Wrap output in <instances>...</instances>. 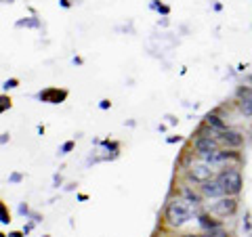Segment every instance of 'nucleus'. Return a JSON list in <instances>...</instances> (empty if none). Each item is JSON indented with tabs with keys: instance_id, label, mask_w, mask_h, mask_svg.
<instances>
[{
	"instance_id": "14",
	"label": "nucleus",
	"mask_w": 252,
	"mask_h": 237,
	"mask_svg": "<svg viewBox=\"0 0 252 237\" xmlns=\"http://www.w3.org/2000/svg\"><path fill=\"white\" fill-rule=\"evenodd\" d=\"M72 147H74V143H65V145H63V151H61V153H67Z\"/></svg>"
},
{
	"instance_id": "15",
	"label": "nucleus",
	"mask_w": 252,
	"mask_h": 237,
	"mask_svg": "<svg viewBox=\"0 0 252 237\" xmlns=\"http://www.w3.org/2000/svg\"><path fill=\"white\" fill-rule=\"evenodd\" d=\"M11 237H21V233H11Z\"/></svg>"
},
{
	"instance_id": "13",
	"label": "nucleus",
	"mask_w": 252,
	"mask_h": 237,
	"mask_svg": "<svg viewBox=\"0 0 252 237\" xmlns=\"http://www.w3.org/2000/svg\"><path fill=\"white\" fill-rule=\"evenodd\" d=\"M4 86H6V89H15V86H17V80H9Z\"/></svg>"
},
{
	"instance_id": "1",
	"label": "nucleus",
	"mask_w": 252,
	"mask_h": 237,
	"mask_svg": "<svg viewBox=\"0 0 252 237\" xmlns=\"http://www.w3.org/2000/svg\"><path fill=\"white\" fill-rule=\"evenodd\" d=\"M193 218V212H191V206L183 200V197H179V200H172L168 206H166V223L170 227H183L187 225L189 220Z\"/></svg>"
},
{
	"instance_id": "4",
	"label": "nucleus",
	"mask_w": 252,
	"mask_h": 237,
	"mask_svg": "<svg viewBox=\"0 0 252 237\" xmlns=\"http://www.w3.org/2000/svg\"><path fill=\"white\" fill-rule=\"evenodd\" d=\"M187 177H189V180H193V183H198V185H202V183H206V180H210L212 178V164H208V162H193L191 166H189V170H187Z\"/></svg>"
},
{
	"instance_id": "3",
	"label": "nucleus",
	"mask_w": 252,
	"mask_h": 237,
	"mask_svg": "<svg viewBox=\"0 0 252 237\" xmlns=\"http://www.w3.org/2000/svg\"><path fill=\"white\" fill-rule=\"evenodd\" d=\"M219 145L220 143L212 137V134H202V137H195V141H193V151L206 162L208 157H212L219 151Z\"/></svg>"
},
{
	"instance_id": "16",
	"label": "nucleus",
	"mask_w": 252,
	"mask_h": 237,
	"mask_svg": "<svg viewBox=\"0 0 252 237\" xmlns=\"http://www.w3.org/2000/svg\"><path fill=\"white\" fill-rule=\"evenodd\" d=\"M185 237H200V235H185Z\"/></svg>"
},
{
	"instance_id": "6",
	"label": "nucleus",
	"mask_w": 252,
	"mask_h": 237,
	"mask_svg": "<svg viewBox=\"0 0 252 237\" xmlns=\"http://www.w3.org/2000/svg\"><path fill=\"white\" fill-rule=\"evenodd\" d=\"M220 145H225V147H229V149H240L244 145V137H242V132L238 130H223V132H215L212 134Z\"/></svg>"
},
{
	"instance_id": "10",
	"label": "nucleus",
	"mask_w": 252,
	"mask_h": 237,
	"mask_svg": "<svg viewBox=\"0 0 252 237\" xmlns=\"http://www.w3.org/2000/svg\"><path fill=\"white\" fill-rule=\"evenodd\" d=\"M181 195H183V200L189 204V206H200V204H202V195L198 193V191H193V189H189V187H185L183 189V193H181Z\"/></svg>"
},
{
	"instance_id": "8",
	"label": "nucleus",
	"mask_w": 252,
	"mask_h": 237,
	"mask_svg": "<svg viewBox=\"0 0 252 237\" xmlns=\"http://www.w3.org/2000/svg\"><path fill=\"white\" fill-rule=\"evenodd\" d=\"M202 195L210 197V200H219V197H225V189L219 183V178L212 177L206 183H202Z\"/></svg>"
},
{
	"instance_id": "2",
	"label": "nucleus",
	"mask_w": 252,
	"mask_h": 237,
	"mask_svg": "<svg viewBox=\"0 0 252 237\" xmlns=\"http://www.w3.org/2000/svg\"><path fill=\"white\" fill-rule=\"evenodd\" d=\"M217 178H219V183L223 185L225 195H235V197L240 195L242 185H244V178H242V172L238 168H229V166H227L225 170L219 172Z\"/></svg>"
},
{
	"instance_id": "7",
	"label": "nucleus",
	"mask_w": 252,
	"mask_h": 237,
	"mask_svg": "<svg viewBox=\"0 0 252 237\" xmlns=\"http://www.w3.org/2000/svg\"><path fill=\"white\" fill-rule=\"evenodd\" d=\"M238 105L244 118H252V89L250 86H240L238 89Z\"/></svg>"
},
{
	"instance_id": "5",
	"label": "nucleus",
	"mask_w": 252,
	"mask_h": 237,
	"mask_svg": "<svg viewBox=\"0 0 252 237\" xmlns=\"http://www.w3.org/2000/svg\"><path fill=\"white\" fill-rule=\"evenodd\" d=\"M210 212H215L219 216H231L238 212V200L235 195H225V197H219V202L212 204Z\"/></svg>"
},
{
	"instance_id": "9",
	"label": "nucleus",
	"mask_w": 252,
	"mask_h": 237,
	"mask_svg": "<svg viewBox=\"0 0 252 237\" xmlns=\"http://www.w3.org/2000/svg\"><path fill=\"white\" fill-rule=\"evenodd\" d=\"M204 124H206L210 130H215V132L227 130V124H225V120H223V118H220L219 114H208L206 118H204Z\"/></svg>"
},
{
	"instance_id": "12",
	"label": "nucleus",
	"mask_w": 252,
	"mask_h": 237,
	"mask_svg": "<svg viewBox=\"0 0 252 237\" xmlns=\"http://www.w3.org/2000/svg\"><path fill=\"white\" fill-rule=\"evenodd\" d=\"M0 220H2V223H9V216H6V212H4L2 206H0Z\"/></svg>"
},
{
	"instance_id": "11",
	"label": "nucleus",
	"mask_w": 252,
	"mask_h": 237,
	"mask_svg": "<svg viewBox=\"0 0 252 237\" xmlns=\"http://www.w3.org/2000/svg\"><path fill=\"white\" fill-rule=\"evenodd\" d=\"M198 223H200L204 229H208V231H212V229H219V227H220L217 220H215V218H210L208 214H200V216H198Z\"/></svg>"
}]
</instances>
